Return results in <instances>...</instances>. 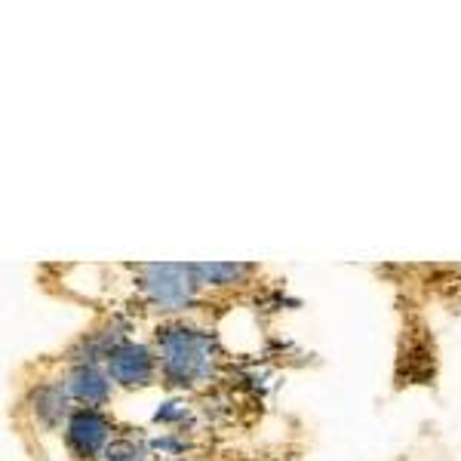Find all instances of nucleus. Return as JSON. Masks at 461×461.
<instances>
[{"instance_id":"f03ea898","label":"nucleus","mask_w":461,"mask_h":461,"mask_svg":"<svg viewBox=\"0 0 461 461\" xmlns=\"http://www.w3.org/2000/svg\"><path fill=\"white\" fill-rule=\"evenodd\" d=\"M142 289L154 304L167 311H178L194 302V289L200 286L191 265H142Z\"/></svg>"},{"instance_id":"423d86ee","label":"nucleus","mask_w":461,"mask_h":461,"mask_svg":"<svg viewBox=\"0 0 461 461\" xmlns=\"http://www.w3.org/2000/svg\"><path fill=\"white\" fill-rule=\"evenodd\" d=\"M194 271L197 284H234V280L247 277L252 271L249 265H219V262H210V265H191Z\"/></svg>"},{"instance_id":"39448f33","label":"nucleus","mask_w":461,"mask_h":461,"mask_svg":"<svg viewBox=\"0 0 461 461\" xmlns=\"http://www.w3.org/2000/svg\"><path fill=\"white\" fill-rule=\"evenodd\" d=\"M65 388H68V393L74 400L86 403V409L102 406L108 400V393H111L108 375L102 373L95 363H80V366L68 375V384H65Z\"/></svg>"},{"instance_id":"7ed1b4c3","label":"nucleus","mask_w":461,"mask_h":461,"mask_svg":"<svg viewBox=\"0 0 461 461\" xmlns=\"http://www.w3.org/2000/svg\"><path fill=\"white\" fill-rule=\"evenodd\" d=\"M111 425L99 409H77L65 428V443L77 458H93L95 452H105Z\"/></svg>"},{"instance_id":"f257e3e1","label":"nucleus","mask_w":461,"mask_h":461,"mask_svg":"<svg viewBox=\"0 0 461 461\" xmlns=\"http://www.w3.org/2000/svg\"><path fill=\"white\" fill-rule=\"evenodd\" d=\"M158 360L173 384H197L212 375L215 341L210 332L173 323L158 330Z\"/></svg>"},{"instance_id":"0eeeda50","label":"nucleus","mask_w":461,"mask_h":461,"mask_svg":"<svg viewBox=\"0 0 461 461\" xmlns=\"http://www.w3.org/2000/svg\"><path fill=\"white\" fill-rule=\"evenodd\" d=\"M102 461H145V449L142 446H136L132 440H114V443L105 446Z\"/></svg>"},{"instance_id":"20e7f679","label":"nucleus","mask_w":461,"mask_h":461,"mask_svg":"<svg viewBox=\"0 0 461 461\" xmlns=\"http://www.w3.org/2000/svg\"><path fill=\"white\" fill-rule=\"evenodd\" d=\"M108 375L121 384H148L154 378V354L136 341H121L108 351Z\"/></svg>"}]
</instances>
